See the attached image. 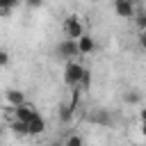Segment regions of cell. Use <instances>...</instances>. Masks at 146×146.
<instances>
[{"instance_id": "2e32d148", "label": "cell", "mask_w": 146, "mask_h": 146, "mask_svg": "<svg viewBox=\"0 0 146 146\" xmlns=\"http://www.w3.org/2000/svg\"><path fill=\"white\" fill-rule=\"evenodd\" d=\"M18 5H21V0H0V7H5V9H14Z\"/></svg>"}, {"instance_id": "9a60e30c", "label": "cell", "mask_w": 146, "mask_h": 146, "mask_svg": "<svg viewBox=\"0 0 146 146\" xmlns=\"http://www.w3.org/2000/svg\"><path fill=\"white\" fill-rule=\"evenodd\" d=\"M91 84V71L89 68H84V73H82V80H80V89H87Z\"/></svg>"}, {"instance_id": "6da1fadb", "label": "cell", "mask_w": 146, "mask_h": 146, "mask_svg": "<svg viewBox=\"0 0 146 146\" xmlns=\"http://www.w3.org/2000/svg\"><path fill=\"white\" fill-rule=\"evenodd\" d=\"M82 73H84V66L82 64H78L75 59L73 62H66L64 64V84L71 87V89H80Z\"/></svg>"}, {"instance_id": "ba28073f", "label": "cell", "mask_w": 146, "mask_h": 146, "mask_svg": "<svg viewBox=\"0 0 146 146\" xmlns=\"http://www.w3.org/2000/svg\"><path fill=\"white\" fill-rule=\"evenodd\" d=\"M5 100H7L9 107H18V105L25 103V94H23L21 89H7V91H5Z\"/></svg>"}, {"instance_id": "8992f818", "label": "cell", "mask_w": 146, "mask_h": 146, "mask_svg": "<svg viewBox=\"0 0 146 146\" xmlns=\"http://www.w3.org/2000/svg\"><path fill=\"white\" fill-rule=\"evenodd\" d=\"M135 5L130 0H114V11L121 16V18H132L135 16Z\"/></svg>"}, {"instance_id": "ac0fdd59", "label": "cell", "mask_w": 146, "mask_h": 146, "mask_svg": "<svg viewBox=\"0 0 146 146\" xmlns=\"http://www.w3.org/2000/svg\"><path fill=\"white\" fill-rule=\"evenodd\" d=\"M25 5H27L30 9H39V7L43 5V0H25Z\"/></svg>"}, {"instance_id": "7c38bea8", "label": "cell", "mask_w": 146, "mask_h": 146, "mask_svg": "<svg viewBox=\"0 0 146 146\" xmlns=\"http://www.w3.org/2000/svg\"><path fill=\"white\" fill-rule=\"evenodd\" d=\"M73 114H75V110H73L71 105H62V107H59V121H62L64 125L73 121Z\"/></svg>"}, {"instance_id": "7402d4cb", "label": "cell", "mask_w": 146, "mask_h": 146, "mask_svg": "<svg viewBox=\"0 0 146 146\" xmlns=\"http://www.w3.org/2000/svg\"><path fill=\"white\" fill-rule=\"evenodd\" d=\"M141 135L146 137V123H141Z\"/></svg>"}, {"instance_id": "ffe728a7", "label": "cell", "mask_w": 146, "mask_h": 146, "mask_svg": "<svg viewBox=\"0 0 146 146\" xmlns=\"http://www.w3.org/2000/svg\"><path fill=\"white\" fill-rule=\"evenodd\" d=\"M11 16V9H5V7H0V18H9Z\"/></svg>"}, {"instance_id": "5b68a950", "label": "cell", "mask_w": 146, "mask_h": 146, "mask_svg": "<svg viewBox=\"0 0 146 146\" xmlns=\"http://www.w3.org/2000/svg\"><path fill=\"white\" fill-rule=\"evenodd\" d=\"M89 121L96 123V125L110 128V125H112V114H110L107 110H91V112H89Z\"/></svg>"}, {"instance_id": "277c9868", "label": "cell", "mask_w": 146, "mask_h": 146, "mask_svg": "<svg viewBox=\"0 0 146 146\" xmlns=\"http://www.w3.org/2000/svg\"><path fill=\"white\" fill-rule=\"evenodd\" d=\"M7 112H11V116H14L16 121L27 123V121L36 114V107H34V105H30V103H23V105H18V107H7Z\"/></svg>"}, {"instance_id": "4fadbf2b", "label": "cell", "mask_w": 146, "mask_h": 146, "mask_svg": "<svg viewBox=\"0 0 146 146\" xmlns=\"http://www.w3.org/2000/svg\"><path fill=\"white\" fill-rule=\"evenodd\" d=\"M11 130H14V135H18V137H25L27 135V123H23V121H16V119H11Z\"/></svg>"}, {"instance_id": "e0dca14e", "label": "cell", "mask_w": 146, "mask_h": 146, "mask_svg": "<svg viewBox=\"0 0 146 146\" xmlns=\"http://www.w3.org/2000/svg\"><path fill=\"white\" fill-rule=\"evenodd\" d=\"M7 64H9V52H7V50H2V48H0V68H5V66H7Z\"/></svg>"}, {"instance_id": "44dd1931", "label": "cell", "mask_w": 146, "mask_h": 146, "mask_svg": "<svg viewBox=\"0 0 146 146\" xmlns=\"http://www.w3.org/2000/svg\"><path fill=\"white\" fill-rule=\"evenodd\" d=\"M139 119H141V123H146V107L139 110Z\"/></svg>"}, {"instance_id": "8fae6325", "label": "cell", "mask_w": 146, "mask_h": 146, "mask_svg": "<svg viewBox=\"0 0 146 146\" xmlns=\"http://www.w3.org/2000/svg\"><path fill=\"white\" fill-rule=\"evenodd\" d=\"M123 103H128V105H139V103H141V94H139L137 89H128V91L123 94Z\"/></svg>"}, {"instance_id": "30bf717a", "label": "cell", "mask_w": 146, "mask_h": 146, "mask_svg": "<svg viewBox=\"0 0 146 146\" xmlns=\"http://www.w3.org/2000/svg\"><path fill=\"white\" fill-rule=\"evenodd\" d=\"M132 18H135V25H137V30H139V32H146V9H139V7H137Z\"/></svg>"}, {"instance_id": "52a82bcc", "label": "cell", "mask_w": 146, "mask_h": 146, "mask_svg": "<svg viewBox=\"0 0 146 146\" xmlns=\"http://www.w3.org/2000/svg\"><path fill=\"white\" fill-rule=\"evenodd\" d=\"M43 130H46V119L36 112V114L27 121V135H43Z\"/></svg>"}, {"instance_id": "d6986e66", "label": "cell", "mask_w": 146, "mask_h": 146, "mask_svg": "<svg viewBox=\"0 0 146 146\" xmlns=\"http://www.w3.org/2000/svg\"><path fill=\"white\" fill-rule=\"evenodd\" d=\"M139 46H141L144 52H146V32H139Z\"/></svg>"}, {"instance_id": "7a4b0ae2", "label": "cell", "mask_w": 146, "mask_h": 146, "mask_svg": "<svg viewBox=\"0 0 146 146\" xmlns=\"http://www.w3.org/2000/svg\"><path fill=\"white\" fill-rule=\"evenodd\" d=\"M55 55H57L59 59H64V62H73V59L80 55V50H78V41L62 39V41L55 46Z\"/></svg>"}, {"instance_id": "5bb4252c", "label": "cell", "mask_w": 146, "mask_h": 146, "mask_svg": "<svg viewBox=\"0 0 146 146\" xmlns=\"http://www.w3.org/2000/svg\"><path fill=\"white\" fill-rule=\"evenodd\" d=\"M64 146H84V139H82V135H78V132H71V135L66 137Z\"/></svg>"}, {"instance_id": "d4e9b609", "label": "cell", "mask_w": 146, "mask_h": 146, "mask_svg": "<svg viewBox=\"0 0 146 146\" xmlns=\"http://www.w3.org/2000/svg\"><path fill=\"white\" fill-rule=\"evenodd\" d=\"M91 2H98V0H91Z\"/></svg>"}, {"instance_id": "603a6c76", "label": "cell", "mask_w": 146, "mask_h": 146, "mask_svg": "<svg viewBox=\"0 0 146 146\" xmlns=\"http://www.w3.org/2000/svg\"><path fill=\"white\" fill-rule=\"evenodd\" d=\"M2 130H5V128H2V123H0V135H2Z\"/></svg>"}, {"instance_id": "cb8c5ba5", "label": "cell", "mask_w": 146, "mask_h": 146, "mask_svg": "<svg viewBox=\"0 0 146 146\" xmlns=\"http://www.w3.org/2000/svg\"><path fill=\"white\" fill-rule=\"evenodd\" d=\"M52 146H62V144H52Z\"/></svg>"}, {"instance_id": "3957f363", "label": "cell", "mask_w": 146, "mask_h": 146, "mask_svg": "<svg viewBox=\"0 0 146 146\" xmlns=\"http://www.w3.org/2000/svg\"><path fill=\"white\" fill-rule=\"evenodd\" d=\"M62 32H64V36H66V39L78 41V39L84 34V27H82V23L78 21V16H66V18H64V23H62Z\"/></svg>"}, {"instance_id": "9c48e42d", "label": "cell", "mask_w": 146, "mask_h": 146, "mask_svg": "<svg viewBox=\"0 0 146 146\" xmlns=\"http://www.w3.org/2000/svg\"><path fill=\"white\" fill-rule=\"evenodd\" d=\"M94 48H96V41H94L91 34H82V36L78 39V50H80V55H91Z\"/></svg>"}]
</instances>
